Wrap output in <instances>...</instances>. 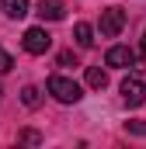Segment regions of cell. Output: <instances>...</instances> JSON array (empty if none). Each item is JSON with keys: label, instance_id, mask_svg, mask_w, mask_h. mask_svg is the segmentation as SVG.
Returning <instances> with one entry per match:
<instances>
[{"label": "cell", "instance_id": "1", "mask_svg": "<svg viewBox=\"0 0 146 149\" xmlns=\"http://www.w3.org/2000/svg\"><path fill=\"white\" fill-rule=\"evenodd\" d=\"M122 101L129 108L146 104V70H129V76L122 80Z\"/></svg>", "mask_w": 146, "mask_h": 149}, {"label": "cell", "instance_id": "2", "mask_svg": "<svg viewBox=\"0 0 146 149\" xmlns=\"http://www.w3.org/2000/svg\"><path fill=\"white\" fill-rule=\"evenodd\" d=\"M49 94L59 101V104H77L80 97H84V90H80V83L70 80V76H49Z\"/></svg>", "mask_w": 146, "mask_h": 149}, {"label": "cell", "instance_id": "3", "mask_svg": "<svg viewBox=\"0 0 146 149\" xmlns=\"http://www.w3.org/2000/svg\"><path fill=\"white\" fill-rule=\"evenodd\" d=\"M21 45H25V52H32V56H45L49 45H52V35H49L45 28H28L25 38H21Z\"/></svg>", "mask_w": 146, "mask_h": 149}, {"label": "cell", "instance_id": "4", "mask_svg": "<svg viewBox=\"0 0 146 149\" xmlns=\"http://www.w3.org/2000/svg\"><path fill=\"white\" fill-rule=\"evenodd\" d=\"M122 28H125V10H122V7H108V10L101 14V35L105 38H118Z\"/></svg>", "mask_w": 146, "mask_h": 149}, {"label": "cell", "instance_id": "5", "mask_svg": "<svg viewBox=\"0 0 146 149\" xmlns=\"http://www.w3.org/2000/svg\"><path fill=\"white\" fill-rule=\"evenodd\" d=\"M105 63L115 66V70H129V66H136V52L129 45H111L108 56H105Z\"/></svg>", "mask_w": 146, "mask_h": 149}, {"label": "cell", "instance_id": "6", "mask_svg": "<svg viewBox=\"0 0 146 149\" xmlns=\"http://www.w3.org/2000/svg\"><path fill=\"white\" fill-rule=\"evenodd\" d=\"M63 14H66L63 0H38V17L42 21H63Z\"/></svg>", "mask_w": 146, "mask_h": 149}, {"label": "cell", "instance_id": "7", "mask_svg": "<svg viewBox=\"0 0 146 149\" xmlns=\"http://www.w3.org/2000/svg\"><path fill=\"white\" fill-rule=\"evenodd\" d=\"M0 7H4V14H7L11 21H21L32 3H28V0H0Z\"/></svg>", "mask_w": 146, "mask_h": 149}, {"label": "cell", "instance_id": "8", "mask_svg": "<svg viewBox=\"0 0 146 149\" xmlns=\"http://www.w3.org/2000/svg\"><path fill=\"white\" fill-rule=\"evenodd\" d=\"M73 35H77V45H80V49H91V45H94V28H91L87 21H80V24L73 28Z\"/></svg>", "mask_w": 146, "mask_h": 149}, {"label": "cell", "instance_id": "9", "mask_svg": "<svg viewBox=\"0 0 146 149\" xmlns=\"http://www.w3.org/2000/svg\"><path fill=\"white\" fill-rule=\"evenodd\" d=\"M105 83H108V73H105L101 66H87V87H94V90H105Z\"/></svg>", "mask_w": 146, "mask_h": 149}, {"label": "cell", "instance_id": "10", "mask_svg": "<svg viewBox=\"0 0 146 149\" xmlns=\"http://www.w3.org/2000/svg\"><path fill=\"white\" fill-rule=\"evenodd\" d=\"M21 101H25V108H38L42 104V90L38 87H25L21 90Z\"/></svg>", "mask_w": 146, "mask_h": 149}, {"label": "cell", "instance_id": "11", "mask_svg": "<svg viewBox=\"0 0 146 149\" xmlns=\"http://www.w3.org/2000/svg\"><path fill=\"white\" fill-rule=\"evenodd\" d=\"M11 70H14V59H11V52L0 45V73H11Z\"/></svg>", "mask_w": 146, "mask_h": 149}, {"label": "cell", "instance_id": "12", "mask_svg": "<svg viewBox=\"0 0 146 149\" xmlns=\"http://www.w3.org/2000/svg\"><path fill=\"white\" fill-rule=\"evenodd\" d=\"M18 139H21V142H28V146H38V142H42V135H38V132H32V128H25Z\"/></svg>", "mask_w": 146, "mask_h": 149}, {"label": "cell", "instance_id": "13", "mask_svg": "<svg viewBox=\"0 0 146 149\" xmlns=\"http://www.w3.org/2000/svg\"><path fill=\"white\" fill-rule=\"evenodd\" d=\"M125 132L129 135H146V121H125Z\"/></svg>", "mask_w": 146, "mask_h": 149}, {"label": "cell", "instance_id": "14", "mask_svg": "<svg viewBox=\"0 0 146 149\" xmlns=\"http://www.w3.org/2000/svg\"><path fill=\"white\" fill-rule=\"evenodd\" d=\"M59 66H77V56L73 52H59Z\"/></svg>", "mask_w": 146, "mask_h": 149}, {"label": "cell", "instance_id": "15", "mask_svg": "<svg viewBox=\"0 0 146 149\" xmlns=\"http://www.w3.org/2000/svg\"><path fill=\"white\" fill-rule=\"evenodd\" d=\"M143 56H146V31H143Z\"/></svg>", "mask_w": 146, "mask_h": 149}, {"label": "cell", "instance_id": "16", "mask_svg": "<svg viewBox=\"0 0 146 149\" xmlns=\"http://www.w3.org/2000/svg\"><path fill=\"white\" fill-rule=\"evenodd\" d=\"M0 97H4V87H0Z\"/></svg>", "mask_w": 146, "mask_h": 149}]
</instances>
